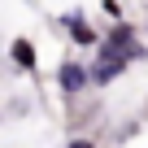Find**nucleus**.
I'll return each mask as SVG.
<instances>
[{"instance_id":"1","label":"nucleus","mask_w":148,"mask_h":148,"mask_svg":"<svg viewBox=\"0 0 148 148\" xmlns=\"http://www.w3.org/2000/svg\"><path fill=\"white\" fill-rule=\"evenodd\" d=\"M87 79H92V74H87L79 61H65V65H61V92H65V96H79V92L87 87Z\"/></svg>"},{"instance_id":"2","label":"nucleus","mask_w":148,"mask_h":148,"mask_svg":"<svg viewBox=\"0 0 148 148\" xmlns=\"http://www.w3.org/2000/svg\"><path fill=\"white\" fill-rule=\"evenodd\" d=\"M122 70H126V61H122V57L100 52V61H96V70H92V79H96V83H109V79H118Z\"/></svg>"},{"instance_id":"3","label":"nucleus","mask_w":148,"mask_h":148,"mask_svg":"<svg viewBox=\"0 0 148 148\" xmlns=\"http://www.w3.org/2000/svg\"><path fill=\"white\" fill-rule=\"evenodd\" d=\"M13 61H18L22 70H35V48H31L26 39H13Z\"/></svg>"},{"instance_id":"4","label":"nucleus","mask_w":148,"mask_h":148,"mask_svg":"<svg viewBox=\"0 0 148 148\" xmlns=\"http://www.w3.org/2000/svg\"><path fill=\"white\" fill-rule=\"evenodd\" d=\"M70 35L79 39V44H96V31H92L83 18H70Z\"/></svg>"},{"instance_id":"5","label":"nucleus","mask_w":148,"mask_h":148,"mask_svg":"<svg viewBox=\"0 0 148 148\" xmlns=\"http://www.w3.org/2000/svg\"><path fill=\"white\" fill-rule=\"evenodd\" d=\"M70 148H92V144H87V139H74V144H70Z\"/></svg>"}]
</instances>
